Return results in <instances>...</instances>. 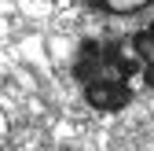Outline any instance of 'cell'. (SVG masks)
I'll list each match as a JSON object with an SVG mask.
<instances>
[{
  "instance_id": "1",
  "label": "cell",
  "mask_w": 154,
  "mask_h": 151,
  "mask_svg": "<svg viewBox=\"0 0 154 151\" xmlns=\"http://www.w3.org/2000/svg\"><path fill=\"white\" fill-rule=\"evenodd\" d=\"M73 81L85 103L103 114L125 111L140 92H154V22L132 33L85 37L73 55Z\"/></svg>"
}]
</instances>
